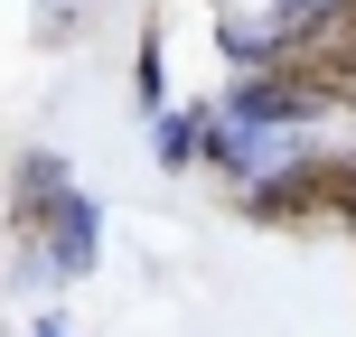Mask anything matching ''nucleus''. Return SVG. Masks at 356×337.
I'll return each instance as SVG.
<instances>
[{
  "mask_svg": "<svg viewBox=\"0 0 356 337\" xmlns=\"http://www.w3.org/2000/svg\"><path fill=\"white\" fill-rule=\"evenodd\" d=\"M328 104H338V85H319L309 66H263L225 94V122L234 131H291V122H319Z\"/></svg>",
  "mask_w": 356,
  "mask_h": 337,
  "instance_id": "f257e3e1",
  "label": "nucleus"
},
{
  "mask_svg": "<svg viewBox=\"0 0 356 337\" xmlns=\"http://www.w3.org/2000/svg\"><path fill=\"white\" fill-rule=\"evenodd\" d=\"M94 244H104V215H94V197H85V188H66L47 215H38V234H29V253H47L56 281L94 272Z\"/></svg>",
  "mask_w": 356,
  "mask_h": 337,
  "instance_id": "f03ea898",
  "label": "nucleus"
},
{
  "mask_svg": "<svg viewBox=\"0 0 356 337\" xmlns=\"http://www.w3.org/2000/svg\"><path fill=\"white\" fill-rule=\"evenodd\" d=\"M234 206H244L253 225H300V215H328V197H319V160H291V169L253 178Z\"/></svg>",
  "mask_w": 356,
  "mask_h": 337,
  "instance_id": "7ed1b4c3",
  "label": "nucleus"
},
{
  "mask_svg": "<svg viewBox=\"0 0 356 337\" xmlns=\"http://www.w3.org/2000/svg\"><path fill=\"white\" fill-rule=\"evenodd\" d=\"M66 188H75L66 160H56V150H29V160H19V178H10V215H19V234H38V215H47Z\"/></svg>",
  "mask_w": 356,
  "mask_h": 337,
  "instance_id": "20e7f679",
  "label": "nucleus"
},
{
  "mask_svg": "<svg viewBox=\"0 0 356 337\" xmlns=\"http://www.w3.org/2000/svg\"><path fill=\"white\" fill-rule=\"evenodd\" d=\"M150 150H160V169H188L197 150H207V113H160V131H150Z\"/></svg>",
  "mask_w": 356,
  "mask_h": 337,
  "instance_id": "39448f33",
  "label": "nucleus"
},
{
  "mask_svg": "<svg viewBox=\"0 0 356 337\" xmlns=\"http://www.w3.org/2000/svg\"><path fill=\"white\" fill-rule=\"evenodd\" d=\"M347 104H356V66H347Z\"/></svg>",
  "mask_w": 356,
  "mask_h": 337,
  "instance_id": "423d86ee",
  "label": "nucleus"
}]
</instances>
